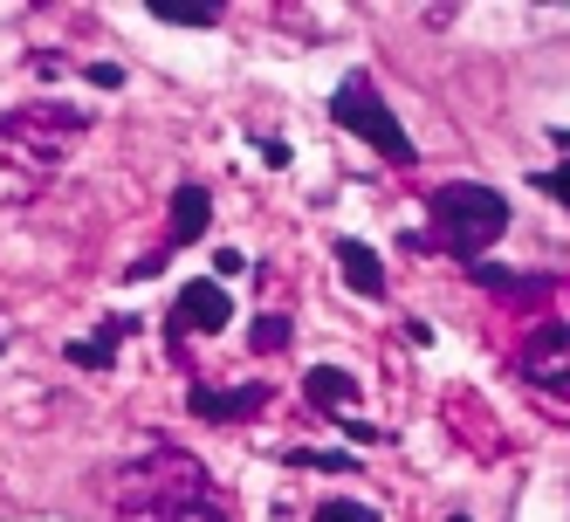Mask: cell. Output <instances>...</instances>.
I'll list each match as a JSON object with an SVG mask.
<instances>
[{"label":"cell","instance_id":"obj_9","mask_svg":"<svg viewBox=\"0 0 570 522\" xmlns=\"http://www.w3.org/2000/svg\"><path fill=\"white\" fill-rule=\"evenodd\" d=\"M337 268L351 275V289H357V296H385V255L372 248V240L337 234Z\"/></svg>","mask_w":570,"mask_h":522},{"label":"cell","instance_id":"obj_13","mask_svg":"<svg viewBox=\"0 0 570 522\" xmlns=\"http://www.w3.org/2000/svg\"><path fill=\"white\" fill-rule=\"evenodd\" d=\"M145 14L173 21V28H214L227 8H220V0H145Z\"/></svg>","mask_w":570,"mask_h":522},{"label":"cell","instance_id":"obj_3","mask_svg":"<svg viewBox=\"0 0 570 522\" xmlns=\"http://www.w3.org/2000/svg\"><path fill=\"white\" fill-rule=\"evenodd\" d=\"M207 489H214V481H207V467H199L193 454L158 447V454H138L125 474H117V509H131V515H173L179 502L207 495Z\"/></svg>","mask_w":570,"mask_h":522},{"label":"cell","instance_id":"obj_16","mask_svg":"<svg viewBox=\"0 0 570 522\" xmlns=\"http://www.w3.org/2000/svg\"><path fill=\"white\" fill-rule=\"evenodd\" d=\"M316 522H379V509L372 502H323Z\"/></svg>","mask_w":570,"mask_h":522},{"label":"cell","instance_id":"obj_4","mask_svg":"<svg viewBox=\"0 0 570 522\" xmlns=\"http://www.w3.org/2000/svg\"><path fill=\"white\" fill-rule=\"evenodd\" d=\"M331 117H337L351 138H364L372 151H385L392 166H420V145L405 138V125L385 110V97H379V83H372V69H351V76H344L337 97H331Z\"/></svg>","mask_w":570,"mask_h":522},{"label":"cell","instance_id":"obj_8","mask_svg":"<svg viewBox=\"0 0 570 522\" xmlns=\"http://www.w3.org/2000/svg\"><path fill=\"white\" fill-rule=\"evenodd\" d=\"M207 220H214V193L199 186V179H186V186L173 193V227H166V248H199V240H207Z\"/></svg>","mask_w":570,"mask_h":522},{"label":"cell","instance_id":"obj_17","mask_svg":"<svg viewBox=\"0 0 570 522\" xmlns=\"http://www.w3.org/2000/svg\"><path fill=\"white\" fill-rule=\"evenodd\" d=\"M289 344V316H255V351H282Z\"/></svg>","mask_w":570,"mask_h":522},{"label":"cell","instance_id":"obj_12","mask_svg":"<svg viewBox=\"0 0 570 522\" xmlns=\"http://www.w3.org/2000/svg\"><path fill=\"white\" fill-rule=\"evenodd\" d=\"M468 275H474V283H481L488 296H509V303H522V296H543V289H557V283H543V275H515V268H488V262H474Z\"/></svg>","mask_w":570,"mask_h":522},{"label":"cell","instance_id":"obj_10","mask_svg":"<svg viewBox=\"0 0 570 522\" xmlns=\"http://www.w3.org/2000/svg\"><path fill=\"white\" fill-rule=\"evenodd\" d=\"M268 398H275L268 385H234V392H207V385H199L193 392V413L199 420H255Z\"/></svg>","mask_w":570,"mask_h":522},{"label":"cell","instance_id":"obj_7","mask_svg":"<svg viewBox=\"0 0 570 522\" xmlns=\"http://www.w3.org/2000/svg\"><path fill=\"white\" fill-rule=\"evenodd\" d=\"M303 392H309L316 413L344 420L357 440H379V426H357V420H351V406H357V378H351V372H337V365H309V372H303Z\"/></svg>","mask_w":570,"mask_h":522},{"label":"cell","instance_id":"obj_19","mask_svg":"<svg viewBox=\"0 0 570 522\" xmlns=\"http://www.w3.org/2000/svg\"><path fill=\"white\" fill-rule=\"evenodd\" d=\"M90 83H104V90H117V83H125V69H117V62H90Z\"/></svg>","mask_w":570,"mask_h":522},{"label":"cell","instance_id":"obj_6","mask_svg":"<svg viewBox=\"0 0 570 522\" xmlns=\"http://www.w3.org/2000/svg\"><path fill=\"white\" fill-rule=\"evenodd\" d=\"M227 316H234V296L220 289V283H179V296H173V316H166V337L179 344V337H220L227 331Z\"/></svg>","mask_w":570,"mask_h":522},{"label":"cell","instance_id":"obj_11","mask_svg":"<svg viewBox=\"0 0 570 522\" xmlns=\"http://www.w3.org/2000/svg\"><path fill=\"white\" fill-rule=\"evenodd\" d=\"M131 331H138L131 316H104V331H97V337L69 344V365H83V372H104V365H117V351H125V337H131Z\"/></svg>","mask_w":570,"mask_h":522},{"label":"cell","instance_id":"obj_18","mask_svg":"<svg viewBox=\"0 0 570 522\" xmlns=\"http://www.w3.org/2000/svg\"><path fill=\"white\" fill-rule=\"evenodd\" d=\"M282 461H296V467H337V474L357 467V454H316V447H296V454H282Z\"/></svg>","mask_w":570,"mask_h":522},{"label":"cell","instance_id":"obj_1","mask_svg":"<svg viewBox=\"0 0 570 522\" xmlns=\"http://www.w3.org/2000/svg\"><path fill=\"white\" fill-rule=\"evenodd\" d=\"M83 131H90V117L76 104H21L0 117V214L35 207L56 186L62 158L83 145Z\"/></svg>","mask_w":570,"mask_h":522},{"label":"cell","instance_id":"obj_15","mask_svg":"<svg viewBox=\"0 0 570 522\" xmlns=\"http://www.w3.org/2000/svg\"><path fill=\"white\" fill-rule=\"evenodd\" d=\"M166 522H227V509H220V495L207 489V495H193V502H179Z\"/></svg>","mask_w":570,"mask_h":522},{"label":"cell","instance_id":"obj_5","mask_svg":"<svg viewBox=\"0 0 570 522\" xmlns=\"http://www.w3.org/2000/svg\"><path fill=\"white\" fill-rule=\"evenodd\" d=\"M515 372L550 398H570V324H537L529 331L515 344Z\"/></svg>","mask_w":570,"mask_h":522},{"label":"cell","instance_id":"obj_20","mask_svg":"<svg viewBox=\"0 0 570 522\" xmlns=\"http://www.w3.org/2000/svg\"><path fill=\"white\" fill-rule=\"evenodd\" d=\"M0 351H8V337H0Z\"/></svg>","mask_w":570,"mask_h":522},{"label":"cell","instance_id":"obj_2","mask_svg":"<svg viewBox=\"0 0 570 522\" xmlns=\"http://www.w3.org/2000/svg\"><path fill=\"white\" fill-rule=\"evenodd\" d=\"M433 234L454 262L474 268L509 234V199L481 179H446V186H433Z\"/></svg>","mask_w":570,"mask_h":522},{"label":"cell","instance_id":"obj_14","mask_svg":"<svg viewBox=\"0 0 570 522\" xmlns=\"http://www.w3.org/2000/svg\"><path fill=\"white\" fill-rule=\"evenodd\" d=\"M550 131H557V145H570V125H550ZM529 186H537V193H550V199H563V207H570V166L529 173Z\"/></svg>","mask_w":570,"mask_h":522}]
</instances>
